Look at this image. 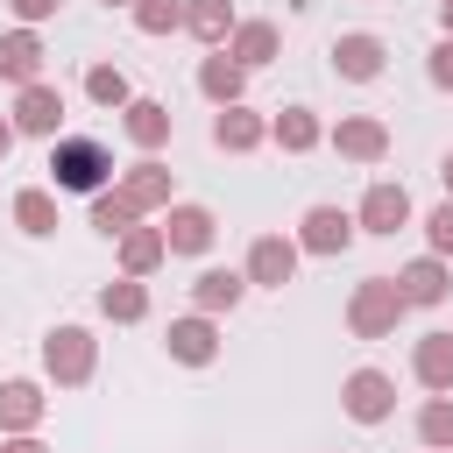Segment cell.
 I'll use <instances>...</instances> for the list:
<instances>
[{"instance_id":"22","label":"cell","mask_w":453,"mask_h":453,"mask_svg":"<svg viewBox=\"0 0 453 453\" xmlns=\"http://www.w3.org/2000/svg\"><path fill=\"white\" fill-rule=\"evenodd\" d=\"M198 92H205L212 106H241V92H248V64L226 57V50H212V57L198 64Z\"/></svg>"},{"instance_id":"8","label":"cell","mask_w":453,"mask_h":453,"mask_svg":"<svg viewBox=\"0 0 453 453\" xmlns=\"http://www.w3.org/2000/svg\"><path fill=\"white\" fill-rule=\"evenodd\" d=\"M340 411H347L354 425H382V418L396 411V382H389L382 368H354V375L340 382Z\"/></svg>"},{"instance_id":"26","label":"cell","mask_w":453,"mask_h":453,"mask_svg":"<svg viewBox=\"0 0 453 453\" xmlns=\"http://www.w3.org/2000/svg\"><path fill=\"white\" fill-rule=\"evenodd\" d=\"M99 319H113V326H142V319H149V283H142V276H113V283L99 290Z\"/></svg>"},{"instance_id":"30","label":"cell","mask_w":453,"mask_h":453,"mask_svg":"<svg viewBox=\"0 0 453 453\" xmlns=\"http://www.w3.org/2000/svg\"><path fill=\"white\" fill-rule=\"evenodd\" d=\"M92 226H99V234H106V241H120V234H127V226H142V212H134V205H127V198H120V191H113V184H106V191H99V198H92Z\"/></svg>"},{"instance_id":"1","label":"cell","mask_w":453,"mask_h":453,"mask_svg":"<svg viewBox=\"0 0 453 453\" xmlns=\"http://www.w3.org/2000/svg\"><path fill=\"white\" fill-rule=\"evenodd\" d=\"M50 184H57V191H85V198H99V191L113 184V156H106V142H92V134H57V142H50Z\"/></svg>"},{"instance_id":"32","label":"cell","mask_w":453,"mask_h":453,"mask_svg":"<svg viewBox=\"0 0 453 453\" xmlns=\"http://www.w3.org/2000/svg\"><path fill=\"white\" fill-rule=\"evenodd\" d=\"M425 248H432V255H453V198H439V205L425 212Z\"/></svg>"},{"instance_id":"40","label":"cell","mask_w":453,"mask_h":453,"mask_svg":"<svg viewBox=\"0 0 453 453\" xmlns=\"http://www.w3.org/2000/svg\"><path fill=\"white\" fill-rule=\"evenodd\" d=\"M425 453H432V446H425Z\"/></svg>"},{"instance_id":"33","label":"cell","mask_w":453,"mask_h":453,"mask_svg":"<svg viewBox=\"0 0 453 453\" xmlns=\"http://www.w3.org/2000/svg\"><path fill=\"white\" fill-rule=\"evenodd\" d=\"M425 78H432L439 92H453V35H439V42H432V57H425Z\"/></svg>"},{"instance_id":"9","label":"cell","mask_w":453,"mask_h":453,"mask_svg":"<svg viewBox=\"0 0 453 453\" xmlns=\"http://www.w3.org/2000/svg\"><path fill=\"white\" fill-rule=\"evenodd\" d=\"M382 64H389V42H382V35H368V28L333 35V71H340L347 85H375V78H382Z\"/></svg>"},{"instance_id":"15","label":"cell","mask_w":453,"mask_h":453,"mask_svg":"<svg viewBox=\"0 0 453 453\" xmlns=\"http://www.w3.org/2000/svg\"><path fill=\"white\" fill-rule=\"evenodd\" d=\"M120 134H127L142 156H156V149L177 134V113H170L163 99H127V106H120Z\"/></svg>"},{"instance_id":"21","label":"cell","mask_w":453,"mask_h":453,"mask_svg":"<svg viewBox=\"0 0 453 453\" xmlns=\"http://www.w3.org/2000/svg\"><path fill=\"white\" fill-rule=\"evenodd\" d=\"M411 375L432 389V396H453V333H425L411 347Z\"/></svg>"},{"instance_id":"7","label":"cell","mask_w":453,"mask_h":453,"mask_svg":"<svg viewBox=\"0 0 453 453\" xmlns=\"http://www.w3.org/2000/svg\"><path fill=\"white\" fill-rule=\"evenodd\" d=\"M163 347H170V361H184V368H212V361H219V319H212V311H184V319H170Z\"/></svg>"},{"instance_id":"5","label":"cell","mask_w":453,"mask_h":453,"mask_svg":"<svg viewBox=\"0 0 453 453\" xmlns=\"http://www.w3.org/2000/svg\"><path fill=\"white\" fill-rule=\"evenodd\" d=\"M297 255H304V248H297V234H255L241 269H248V283H255V290H283V283L297 276Z\"/></svg>"},{"instance_id":"14","label":"cell","mask_w":453,"mask_h":453,"mask_svg":"<svg viewBox=\"0 0 453 453\" xmlns=\"http://www.w3.org/2000/svg\"><path fill=\"white\" fill-rule=\"evenodd\" d=\"M212 234H219L212 205H191V198H177V205L163 212V241H170V255H205V248H212Z\"/></svg>"},{"instance_id":"39","label":"cell","mask_w":453,"mask_h":453,"mask_svg":"<svg viewBox=\"0 0 453 453\" xmlns=\"http://www.w3.org/2000/svg\"><path fill=\"white\" fill-rule=\"evenodd\" d=\"M106 7H134V0H106Z\"/></svg>"},{"instance_id":"27","label":"cell","mask_w":453,"mask_h":453,"mask_svg":"<svg viewBox=\"0 0 453 453\" xmlns=\"http://www.w3.org/2000/svg\"><path fill=\"white\" fill-rule=\"evenodd\" d=\"M14 226H21L28 241H42V234H57V191H42V184H28V191H14Z\"/></svg>"},{"instance_id":"18","label":"cell","mask_w":453,"mask_h":453,"mask_svg":"<svg viewBox=\"0 0 453 453\" xmlns=\"http://www.w3.org/2000/svg\"><path fill=\"white\" fill-rule=\"evenodd\" d=\"M262 142H269V120H262L255 106H219V113H212V149L248 156V149H262Z\"/></svg>"},{"instance_id":"31","label":"cell","mask_w":453,"mask_h":453,"mask_svg":"<svg viewBox=\"0 0 453 453\" xmlns=\"http://www.w3.org/2000/svg\"><path fill=\"white\" fill-rule=\"evenodd\" d=\"M127 14H134L142 35H177V28H184V0H134Z\"/></svg>"},{"instance_id":"13","label":"cell","mask_w":453,"mask_h":453,"mask_svg":"<svg viewBox=\"0 0 453 453\" xmlns=\"http://www.w3.org/2000/svg\"><path fill=\"white\" fill-rule=\"evenodd\" d=\"M354 219H361V234H403V226H411V191L382 177V184H368V191H361Z\"/></svg>"},{"instance_id":"19","label":"cell","mask_w":453,"mask_h":453,"mask_svg":"<svg viewBox=\"0 0 453 453\" xmlns=\"http://www.w3.org/2000/svg\"><path fill=\"white\" fill-rule=\"evenodd\" d=\"M113 262H120V276H156V269L170 262L163 226H127V234L113 241Z\"/></svg>"},{"instance_id":"2","label":"cell","mask_w":453,"mask_h":453,"mask_svg":"<svg viewBox=\"0 0 453 453\" xmlns=\"http://www.w3.org/2000/svg\"><path fill=\"white\" fill-rule=\"evenodd\" d=\"M403 311H411V297L396 290V276H361L347 290V333L354 340H389L403 326Z\"/></svg>"},{"instance_id":"28","label":"cell","mask_w":453,"mask_h":453,"mask_svg":"<svg viewBox=\"0 0 453 453\" xmlns=\"http://www.w3.org/2000/svg\"><path fill=\"white\" fill-rule=\"evenodd\" d=\"M418 446L453 453V396H425L418 403Z\"/></svg>"},{"instance_id":"6","label":"cell","mask_w":453,"mask_h":453,"mask_svg":"<svg viewBox=\"0 0 453 453\" xmlns=\"http://www.w3.org/2000/svg\"><path fill=\"white\" fill-rule=\"evenodd\" d=\"M7 120H14V134L57 142V134H64V92L35 78V85H21V92H14V113H7Z\"/></svg>"},{"instance_id":"25","label":"cell","mask_w":453,"mask_h":453,"mask_svg":"<svg viewBox=\"0 0 453 453\" xmlns=\"http://www.w3.org/2000/svg\"><path fill=\"white\" fill-rule=\"evenodd\" d=\"M276 50H283V28H276V21H241V28L226 35V57H241L248 71L276 64Z\"/></svg>"},{"instance_id":"24","label":"cell","mask_w":453,"mask_h":453,"mask_svg":"<svg viewBox=\"0 0 453 453\" xmlns=\"http://www.w3.org/2000/svg\"><path fill=\"white\" fill-rule=\"evenodd\" d=\"M184 28L205 50H226V35L241 28V14H234V0H184Z\"/></svg>"},{"instance_id":"16","label":"cell","mask_w":453,"mask_h":453,"mask_svg":"<svg viewBox=\"0 0 453 453\" xmlns=\"http://www.w3.org/2000/svg\"><path fill=\"white\" fill-rule=\"evenodd\" d=\"M42 64H50V50H42V35L35 28H7L0 35V85H35L42 78Z\"/></svg>"},{"instance_id":"3","label":"cell","mask_w":453,"mask_h":453,"mask_svg":"<svg viewBox=\"0 0 453 453\" xmlns=\"http://www.w3.org/2000/svg\"><path fill=\"white\" fill-rule=\"evenodd\" d=\"M92 368H99V340H92L85 326H50V333H42V375H50L57 389L92 382Z\"/></svg>"},{"instance_id":"38","label":"cell","mask_w":453,"mask_h":453,"mask_svg":"<svg viewBox=\"0 0 453 453\" xmlns=\"http://www.w3.org/2000/svg\"><path fill=\"white\" fill-rule=\"evenodd\" d=\"M439 35H453V0H439Z\"/></svg>"},{"instance_id":"23","label":"cell","mask_w":453,"mask_h":453,"mask_svg":"<svg viewBox=\"0 0 453 453\" xmlns=\"http://www.w3.org/2000/svg\"><path fill=\"white\" fill-rule=\"evenodd\" d=\"M269 142H276L283 156H311V149L326 142V120H319L311 106H283V113L269 120Z\"/></svg>"},{"instance_id":"35","label":"cell","mask_w":453,"mask_h":453,"mask_svg":"<svg viewBox=\"0 0 453 453\" xmlns=\"http://www.w3.org/2000/svg\"><path fill=\"white\" fill-rule=\"evenodd\" d=\"M0 453H50L35 432H14V439H0Z\"/></svg>"},{"instance_id":"34","label":"cell","mask_w":453,"mask_h":453,"mask_svg":"<svg viewBox=\"0 0 453 453\" xmlns=\"http://www.w3.org/2000/svg\"><path fill=\"white\" fill-rule=\"evenodd\" d=\"M57 7H64V0H7V14H14L21 28H42V21L57 14Z\"/></svg>"},{"instance_id":"11","label":"cell","mask_w":453,"mask_h":453,"mask_svg":"<svg viewBox=\"0 0 453 453\" xmlns=\"http://www.w3.org/2000/svg\"><path fill=\"white\" fill-rule=\"evenodd\" d=\"M326 142H333L347 163H382V156H389V127H382L375 113H340V120L326 127Z\"/></svg>"},{"instance_id":"17","label":"cell","mask_w":453,"mask_h":453,"mask_svg":"<svg viewBox=\"0 0 453 453\" xmlns=\"http://www.w3.org/2000/svg\"><path fill=\"white\" fill-rule=\"evenodd\" d=\"M42 418H50V396H42V382H28V375L0 382V439H14V432H35Z\"/></svg>"},{"instance_id":"37","label":"cell","mask_w":453,"mask_h":453,"mask_svg":"<svg viewBox=\"0 0 453 453\" xmlns=\"http://www.w3.org/2000/svg\"><path fill=\"white\" fill-rule=\"evenodd\" d=\"M439 184H446V198H453V149L439 156Z\"/></svg>"},{"instance_id":"20","label":"cell","mask_w":453,"mask_h":453,"mask_svg":"<svg viewBox=\"0 0 453 453\" xmlns=\"http://www.w3.org/2000/svg\"><path fill=\"white\" fill-rule=\"evenodd\" d=\"M248 290H255L248 269H198V276H191V311H212V319H219V311H234Z\"/></svg>"},{"instance_id":"36","label":"cell","mask_w":453,"mask_h":453,"mask_svg":"<svg viewBox=\"0 0 453 453\" xmlns=\"http://www.w3.org/2000/svg\"><path fill=\"white\" fill-rule=\"evenodd\" d=\"M14 142H21V134H14V120H7V113H0V163H7V156H14Z\"/></svg>"},{"instance_id":"29","label":"cell","mask_w":453,"mask_h":453,"mask_svg":"<svg viewBox=\"0 0 453 453\" xmlns=\"http://www.w3.org/2000/svg\"><path fill=\"white\" fill-rule=\"evenodd\" d=\"M85 99H92V106H127L134 85H127L120 64H92V71H85Z\"/></svg>"},{"instance_id":"10","label":"cell","mask_w":453,"mask_h":453,"mask_svg":"<svg viewBox=\"0 0 453 453\" xmlns=\"http://www.w3.org/2000/svg\"><path fill=\"white\" fill-rule=\"evenodd\" d=\"M354 234H361V219L340 212V205H311V212L297 219V248H304V255H347Z\"/></svg>"},{"instance_id":"4","label":"cell","mask_w":453,"mask_h":453,"mask_svg":"<svg viewBox=\"0 0 453 453\" xmlns=\"http://www.w3.org/2000/svg\"><path fill=\"white\" fill-rule=\"evenodd\" d=\"M113 191H120L134 212H170V205H177V177H170L156 156H134V163L113 177Z\"/></svg>"},{"instance_id":"12","label":"cell","mask_w":453,"mask_h":453,"mask_svg":"<svg viewBox=\"0 0 453 453\" xmlns=\"http://www.w3.org/2000/svg\"><path fill=\"white\" fill-rule=\"evenodd\" d=\"M396 290L411 297V311H432V304H446L453 297V269H446V255H418V262H403L396 269Z\"/></svg>"}]
</instances>
